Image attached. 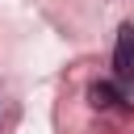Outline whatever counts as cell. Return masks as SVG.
<instances>
[{
	"mask_svg": "<svg viewBox=\"0 0 134 134\" xmlns=\"http://www.w3.org/2000/svg\"><path fill=\"white\" fill-rule=\"evenodd\" d=\"M113 75H117V84H130V80H134V25H121V29H117Z\"/></svg>",
	"mask_w": 134,
	"mask_h": 134,
	"instance_id": "1",
	"label": "cell"
},
{
	"mask_svg": "<svg viewBox=\"0 0 134 134\" xmlns=\"http://www.w3.org/2000/svg\"><path fill=\"white\" fill-rule=\"evenodd\" d=\"M117 100H121V88H117V84H105V80L92 84V105H96V109H113Z\"/></svg>",
	"mask_w": 134,
	"mask_h": 134,
	"instance_id": "2",
	"label": "cell"
}]
</instances>
